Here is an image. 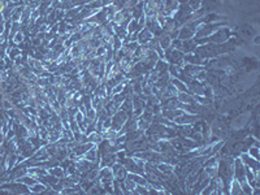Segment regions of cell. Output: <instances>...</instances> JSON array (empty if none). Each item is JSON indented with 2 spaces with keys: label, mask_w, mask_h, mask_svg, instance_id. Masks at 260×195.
<instances>
[{
  "label": "cell",
  "mask_w": 260,
  "mask_h": 195,
  "mask_svg": "<svg viewBox=\"0 0 260 195\" xmlns=\"http://www.w3.org/2000/svg\"><path fill=\"white\" fill-rule=\"evenodd\" d=\"M99 134L98 133H95V132H93V133H90V135H89V139H90V142H99L100 139H102V136H98Z\"/></svg>",
  "instance_id": "cell-1"
},
{
  "label": "cell",
  "mask_w": 260,
  "mask_h": 195,
  "mask_svg": "<svg viewBox=\"0 0 260 195\" xmlns=\"http://www.w3.org/2000/svg\"><path fill=\"white\" fill-rule=\"evenodd\" d=\"M44 190V186L43 185H35L34 187L31 189V191H34V193H38V191H43Z\"/></svg>",
  "instance_id": "cell-3"
},
{
  "label": "cell",
  "mask_w": 260,
  "mask_h": 195,
  "mask_svg": "<svg viewBox=\"0 0 260 195\" xmlns=\"http://www.w3.org/2000/svg\"><path fill=\"white\" fill-rule=\"evenodd\" d=\"M86 159H87V160H95V151L94 150L90 148V151L86 154Z\"/></svg>",
  "instance_id": "cell-2"
}]
</instances>
